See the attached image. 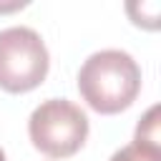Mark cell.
I'll return each instance as SVG.
<instances>
[{
    "label": "cell",
    "mask_w": 161,
    "mask_h": 161,
    "mask_svg": "<svg viewBox=\"0 0 161 161\" xmlns=\"http://www.w3.org/2000/svg\"><path fill=\"white\" fill-rule=\"evenodd\" d=\"M78 91L98 113L126 111L141 91V68L126 50L106 48L88 55L78 70Z\"/></svg>",
    "instance_id": "1"
},
{
    "label": "cell",
    "mask_w": 161,
    "mask_h": 161,
    "mask_svg": "<svg viewBox=\"0 0 161 161\" xmlns=\"http://www.w3.org/2000/svg\"><path fill=\"white\" fill-rule=\"evenodd\" d=\"M28 133L40 153L50 158H65L86 143L88 116L68 98H48L30 113Z\"/></svg>",
    "instance_id": "2"
},
{
    "label": "cell",
    "mask_w": 161,
    "mask_h": 161,
    "mask_svg": "<svg viewBox=\"0 0 161 161\" xmlns=\"http://www.w3.org/2000/svg\"><path fill=\"white\" fill-rule=\"evenodd\" d=\"M48 48L43 38L28 25L0 30V88L8 93H25L38 88L48 75Z\"/></svg>",
    "instance_id": "3"
},
{
    "label": "cell",
    "mask_w": 161,
    "mask_h": 161,
    "mask_svg": "<svg viewBox=\"0 0 161 161\" xmlns=\"http://www.w3.org/2000/svg\"><path fill=\"white\" fill-rule=\"evenodd\" d=\"M108 161H161V146H146V143H128L118 148Z\"/></svg>",
    "instance_id": "4"
},
{
    "label": "cell",
    "mask_w": 161,
    "mask_h": 161,
    "mask_svg": "<svg viewBox=\"0 0 161 161\" xmlns=\"http://www.w3.org/2000/svg\"><path fill=\"white\" fill-rule=\"evenodd\" d=\"M158 106H151L146 111V116L138 121L136 126V143H146V146H161L158 143Z\"/></svg>",
    "instance_id": "5"
},
{
    "label": "cell",
    "mask_w": 161,
    "mask_h": 161,
    "mask_svg": "<svg viewBox=\"0 0 161 161\" xmlns=\"http://www.w3.org/2000/svg\"><path fill=\"white\" fill-rule=\"evenodd\" d=\"M0 161H5V153H3V148H0Z\"/></svg>",
    "instance_id": "6"
}]
</instances>
